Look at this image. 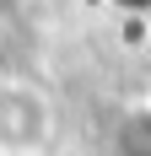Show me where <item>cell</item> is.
Wrapping results in <instances>:
<instances>
[{"label":"cell","mask_w":151,"mask_h":156,"mask_svg":"<svg viewBox=\"0 0 151 156\" xmlns=\"http://www.w3.org/2000/svg\"><path fill=\"white\" fill-rule=\"evenodd\" d=\"M54 140V102L38 81L0 76V156H38Z\"/></svg>","instance_id":"6da1fadb"}]
</instances>
